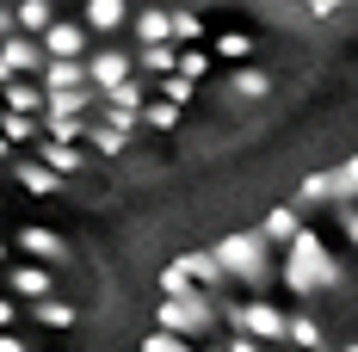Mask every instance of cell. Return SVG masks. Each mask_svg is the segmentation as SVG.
<instances>
[{"label": "cell", "mask_w": 358, "mask_h": 352, "mask_svg": "<svg viewBox=\"0 0 358 352\" xmlns=\"http://www.w3.org/2000/svg\"><path fill=\"white\" fill-rule=\"evenodd\" d=\"M173 266H179L192 284H222V266H216V253H179Z\"/></svg>", "instance_id": "obj_22"}, {"label": "cell", "mask_w": 358, "mask_h": 352, "mask_svg": "<svg viewBox=\"0 0 358 352\" xmlns=\"http://www.w3.org/2000/svg\"><path fill=\"white\" fill-rule=\"evenodd\" d=\"M136 37H143V43H161V37H167V13L143 6V13H136Z\"/></svg>", "instance_id": "obj_32"}, {"label": "cell", "mask_w": 358, "mask_h": 352, "mask_svg": "<svg viewBox=\"0 0 358 352\" xmlns=\"http://www.w3.org/2000/svg\"><path fill=\"white\" fill-rule=\"evenodd\" d=\"M0 80H13V69H6V62H0Z\"/></svg>", "instance_id": "obj_44"}, {"label": "cell", "mask_w": 358, "mask_h": 352, "mask_svg": "<svg viewBox=\"0 0 358 352\" xmlns=\"http://www.w3.org/2000/svg\"><path fill=\"white\" fill-rule=\"evenodd\" d=\"M173 74L198 80V74H210V56H204V50H179V56H173Z\"/></svg>", "instance_id": "obj_34"}, {"label": "cell", "mask_w": 358, "mask_h": 352, "mask_svg": "<svg viewBox=\"0 0 358 352\" xmlns=\"http://www.w3.org/2000/svg\"><path fill=\"white\" fill-rule=\"evenodd\" d=\"M155 93H161L167 106H185V99L198 93V80H185V74H155Z\"/></svg>", "instance_id": "obj_27"}, {"label": "cell", "mask_w": 358, "mask_h": 352, "mask_svg": "<svg viewBox=\"0 0 358 352\" xmlns=\"http://www.w3.org/2000/svg\"><path fill=\"white\" fill-rule=\"evenodd\" d=\"M6 260H13V241H6V235H0V266H6Z\"/></svg>", "instance_id": "obj_42"}, {"label": "cell", "mask_w": 358, "mask_h": 352, "mask_svg": "<svg viewBox=\"0 0 358 352\" xmlns=\"http://www.w3.org/2000/svg\"><path fill=\"white\" fill-rule=\"evenodd\" d=\"M37 161H43L50 174L69 179L74 167H80V148H74V142H56V136H37Z\"/></svg>", "instance_id": "obj_13"}, {"label": "cell", "mask_w": 358, "mask_h": 352, "mask_svg": "<svg viewBox=\"0 0 358 352\" xmlns=\"http://www.w3.org/2000/svg\"><path fill=\"white\" fill-rule=\"evenodd\" d=\"M0 284H6V297L37 303V297H50V290H56V272H50L43 260H6V266H0Z\"/></svg>", "instance_id": "obj_6"}, {"label": "cell", "mask_w": 358, "mask_h": 352, "mask_svg": "<svg viewBox=\"0 0 358 352\" xmlns=\"http://www.w3.org/2000/svg\"><path fill=\"white\" fill-rule=\"evenodd\" d=\"M352 198H358V155L327 167V174H309L296 185V204H352Z\"/></svg>", "instance_id": "obj_4"}, {"label": "cell", "mask_w": 358, "mask_h": 352, "mask_svg": "<svg viewBox=\"0 0 358 352\" xmlns=\"http://www.w3.org/2000/svg\"><path fill=\"white\" fill-rule=\"evenodd\" d=\"M37 43H43V56H87L93 31H87V25H69V19H50V25L37 31Z\"/></svg>", "instance_id": "obj_7"}, {"label": "cell", "mask_w": 358, "mask_h": 352, "mask_svg": "<svg viewBox=\"0 0 358 352\" xmlns=\"http://www.w3.org/2000/svg\"><path fill=\"white\" fill-rule=\"evenodd\" d=\"M303 6H309L315 19H327V13H340V0H303Z\"/></svg>", "instance_id": "obj_37"}, {"label": "cell", "mask_w": 358, "mask_h": 352, "mask_svg": "<svg viewBox=\"0 0 358 352\" xmlns=\"http://www.w3.org/2000/svg\"><path fill=\"white\" fill-rule=\"evenodd\" d=\"M31 316L43 321V328H74V321H80L69 303H56V297H37V309H31Z\"/></svg>", "instance_id": "obj_29"}, {"label": "cell", "mask_w": 358, "mask_h": 352, "mask_svg": "<svg viewBox=\"0 0 358 352\" xmlns=\"http://www.w3.org/2000/svg\"><path fill=\"white\" fill-rule=\"evenodd\" d=\"M19 321V309H13V297H0V328H13Z\"/></svg>", "instance_id": "obj_39"}, {"label": "cell", "mask_w": 358, "mask_h": 352, "mask_svg": "<svg viewBox=\"0 0 358 352\" xmlns=\"http://www.w3.org/2000/svg\"><path fill=\"white\" fill-rule=\"evenodd\" d=\"M346 241L358 247V211H352V204H346Z\"/></svg>", "instance_id": "obj_40"}, {"label": "cell", "mask_w": 358, "mask_h": 352, "mask_svg": "<svg viewBox=\"0 0 358 352\" xmlns=\"http://www.w3.org/2000/svg\"><path fill=\"white\" fill-rule=\"evenodd\" d=\"M0 161H13V142H6V136H0Z\"/></svg>", "instance_id": "obj_43"}, {"label": "cell", "mask_w": 358, "mask_h": 352, "mask_svg": "<svg viewBox=\"0 0 358 352\" xmlns=\"http://www.w3.org/2000/svg\"><path fill=\"white\" fill-rule=\"evenodd\" d=\"M216 56H229V62H248V56H253V37H248V31H222V37H216Z\"/></svg>", "instance_id": "obj_31"}, {"label": "cell", "mask_w": 358, "mask_h": 352, "mask_svg": "<svg viewBox=\"0 0 358 352\" xmlns=\"http://www.w3.org/2000/svg\"><path fill=\"white\" fill-rule=\"evenodd\" d=\"M136 124H148V130H179V106H167V99H155V106H148V99H143Z\"/></svg>", "instance_id": "obj_26"}, {"label": "cell", "mask_w": 358, "mask_h": 352, "mask_svg": "<svg viewBox=\"0 0 358 352\" xmlns=\"http://www.w3.org/2000/svg\"><path fill=\"white\" fill-rule=\"evenodd\" d=\"M346 352H358V346H346Z\"/></svg>", "instance_id": "obj_45"}, {"label": "cell", "mask_w": 358, "mask_h": 352, "mask_svg": "<svg viewBox=\"0 0 358 352\" xmlns=\"http://www.w3.org/2000/svg\"><path fill=\"white\" fill-rule=\"evenodd\" d=\"M0 352H31V346H25V340H19L13 328H0Z\"/></svg>", "instance_id": "obj_36"}, {"label": "cell", "mask_w": 358, "mask_h": 352, "mask_svg": "<svg viewBox=\"0 0 358 352\" xmlns=\"http://www.w3.org/2000/svg\"><path fill=\"white\" fill-rule=\"evenodd\" d=\"M87 142H93L99 155H124L130 130H117V124H106V118H87Z\"/></svg>", "instance_id": "obj_23"}, {"label": "cell", "mask_w": 358, "mask_h": 352, "mask_svg": "<svg viewBox=\"0 0 358 352\" xmlns=\"http://www.w3.org/2000/svg\"><path fill=\"white\" fill-rule=\"evenodd\" d=\"M37 87H87V56H43Z\"/></svg>", "instance_id": "obj_12"}, {"label": "cell", "mask_w": 358, "mask_h": 352, "mask_svg": "<svg viewBox=\"0 0 358 352\" xmlns=\"http://www.w3.org/2000/svg\"><path fill=\"white\" fill-rule=\"evenodd\" d=\"M13 174H19V185H25V192H37V198L62 192V174H50L43 161H13Z\"/></svg>", "instance_id": "obj_16"}, {"label": "cell", "mask_w": 358, "mask_h": 352, "mask_svg": "<svg viewBox=\"0 0 358 352\" xmlns=\"http://www.w3.org/2000/svg\"><path fill=\"white\" fill-rule=\"evenodd\" d=\"M285 247H290V260H285V272H278V279H285V290H296V297H315V290H340V284H346L340 260H334V253H327L309 229H296Z\"/></svg>", "instance_id": "obj_1"}, {"label": "cell", "mask_w": 358, "mask_h": 352, "mask_svg": "<svg viewBox=\"0 0 358 352\" xmlns=\"http://www.w3.org/2000/svg\"><path fill=\"white\" fill-rule=\"evenodd\" d=\"M143 99H148V80H136V74L111 80L106 93H99V106H117V111H143Z\"/></svg>", "instance_id": "obj_14"}, {"label": "cell", "mask_w": 358, "mask_h": 352, "mask_svg": "<svg viewBox=\"0 0 358 352\" xmlns=\"http://www.w3.org/2000/svg\"><path fill=\"white\" fill-rule=\"evenodd\" d=\"M43 136H56V142H87V118H43Z\"/></svg>", "instance_id": "obj_30"}, {"label": "cell", "mask_w": 358, "mask_h": 352, "mask_svg": "<svg viewBox=\"0 0 358 352\" xmlns=\"http://www.w3.org/2000/svg\"><path fill=\"white\" fill-rule=\"evenodd\" d=\"M296 229H303V216H296V204H278V211H266V223H259V235H266L272 247H285L290 235H296Z\"/></svg>", "instance_id": "obj_17"}, {"label": "cell", "mask_w": 358, "mask_h": 352, "mask_svg": "<svg viewBox=\"0 0 358 352\" xmlns=\"http://www.w3.org/2000/svg\"><path fill=\"white\" fill-rule=\"evenodd\" d=\"M173 56H179L173 37H161V43H143V80H155V74H173Z\"/></svg>", "instance_id": "obj_24"}, {"label": "cell", "mask_w": 358, "mask_h": 352, "mask_svg": "<svg viewBox=\"0 0 358 352\" xmlns=\"http://www.w3.org/2000/svg\"><path fill=\"white\" fill-rule=\"evenodd\" d=\"M179 290H192V279H185L179 266H167V272H161V297H179Z\"/></svg>", "instance_id": "obj_35"}, {"label": "cell", "mask_w": 358, "mask_h": 352, "mask_svg": "<svg viewBox=\"0 0 358 352\" xmlns=\"http://www.w3.org/2000/svg\"><path fill=\"white\" fill-rule=\"evenodd\" d=\"M229 352H259V340H253V334H235V340H229Z\"/></svg>", "instance_id": "obj_38"}, {"label": "cell", "mask_w": 358, "mask_h": 352, "mask_svg": "<svg viewBox=\"0 0 358 352\" xmlns=\"http://www.w3.org/2000/svg\"><path fill=\"white\" fill-rule=\"evenodd\" d=\"M50 19H56V13H50V0H13V25H19V31L37 37Z\"/></svg>", "instance_id": "obj_25"}, {"label": "cell", "mask_w": 358, "mask_h": 352, "mask_svg": "<svg viewBox=\"0 0 358 352\" xmlns=\"http://www.w3.org/2000/svg\"><path fill=\"white\" fill-rule=\"evenodd\" d=\"M143 352H192V340H185V334H167V328H155V334H143Z\"/></svg>", "instance_id": "obj_33"}, {"label": "cell", "mask_w": 358, "mask_h": 352, "mask_svg": "<svg viewBox=\"0 0 358 352\" xmlns=\"http://www.w3.org/2000/svg\"><path fill=\"white\" fill-rule=\"evenodd\" d=\"M6 31H19V25H13V6L0 0V37H6Z\"/></svg>", "instance_id": "obj_41"}, {"label": "cell", "mask_w": 358, "mask_h": 352, "mask_svg": "<svg viewBox=\"0 0 358 352\" xmlns=\"http://www.w3.org/2000/svg\"><path fill=\"white\" fill-rule=\"evenodd\" d=\"M19 247H25L31 260H43V266H69V241H62L56 229H43V223H25V229H19Z\"/></svg>", "instance_id": "obj_9"}, {"label": "cell", "mask_w": 358, "mask_h": 352, "mask_svg": "<svg viewBox=\"0 0 358 352\" xmlns=\"http://www.w3.org/2000/svg\"><path fill=\"white\" fill-rule=\"evenodd\" d=\"M124 25V0H87V31L93 37H111Z\"/></svg>", "instance_id": "obj_18"}, {"label": "cell", "mask_w": 358, "mask_h": 352, "mask_svg": "<svg viewBox=\"0 0 358 352\" xmlns=\"http://www.w3.org/2000/svg\"><path fill=\"white\" fill-rule=\"evenodd\" d=\"M0 136L13 142V148H19V142H37L43 136V118H31V111H6V118H0Z\"/></svg>", "instance_id": "obj_20"}, {"label": "cell", "mask_w": 358, "mask_h": 352, "mask_svg": "<svg viewBox=\"0 0 358 352\" xmlns=\"http://www.w3.org/2000/svg\"><path fill=\"white\" fill-rule=\"evenodd\" d=\"M124 74H136V62H130L124 50H93V56H87V87H93V93H106L111 80H124Z\"/></svg>", "instance_id": "obj_11"}, {"label": "cell", "mask_w": 358, "mask_h": 352, "mask_svg": "<svg viewBox=\"0 0 358 352\" xmlns=\"http://www.w3.org/2000/svg\"><path fill=\"white\" fill-rule=\"evenodd\" d=\"M229 87H235V99H266V93H272V74H266V69H248V62H241V69L229 74Z\"/></svg>", "instance_id": "obj_21"}, {"label": "cell", "mask_w": 358, "mask_h": 352, "mask_svg": "<svg viewBox=\"0 0 358 352\" xmlns=\"http://www.w3.org/2000/svg\"><path fill=\"white\" fill-rule=\"evenodd\" d=\"M93 99V87H43V118H87Z\"/></svg>", "instance_id": "obj_10"}, {"label": "cell", "mask_w": 358, "mask_h": 352, "mask_svg": "<svg viewBox=\"0 0 358 352\" xmlns=\"http://www.w3.org/2000/svg\"><path fill=\"white\" fill-rule=\"evenodd\" d=\"M0 62H6L13 74H37L43 69V43H37L31 31H6L0 37Z\"/></svg>", "instance_id": "obj_8"}, {"label": "cell", "mask_w": 358, "mask_h": 352, "mask_svg": "<svg viewBox=\"0 0 358 352\" xmlns=\"http://www.w3.org/2000/svg\"><path fill=\"white\" fill-rule=\"evenodd\" d=\"M216 316H229V328H235V334H253L259 346H278V340H285V316H278L272 303H259V297H253V303H216Z\"/></svg>", "instance_id": "obj_5"}, {"label": "cell", "mask_w": 358, "mask_h": 352, "mask_svg": "<svg viewBox=\"0 0 358 352\" xmlns=\"http://www.w3.org/2000/svg\"><path fill=\"white\" fill-rule=\"evenodd\" d=\"M155 321L167 328V334H210L216 328V297H204L198 284L192 290H179V297H161V309H155Z\"/></svg>", "instance_id": "obj_3"}, {"label": "cell", "mask_w": 358, "mask_h": 352, "mask_svg": "<svg viewBox=\"0 0 358 352\" xmlns=\"http://www.w3.org/2000/svg\"><path fill=\"white\" fill-rule=\"evenodd\" d=\"M210 253H216V266H222V279H241V284H253V290L272 279V241H266L259 229H253V235L248 229H241V235H222Z\"/></svg>", "instance_id": "obj_2"}, {"label": "cell", "mask_w": 358, "mask_h": 352, "mask_svg": "<svg viewBox=\"0 0 358 352\" xmlns=\"http://www.w3.org/2000/svg\"><path fill=\"white\" fill-rule=\"evenodd\" d=\"M285 340H290V346H303V352H322V346H327L315 316H285Z\"/></svg>", "instance_id": "obj_19"}, {"label": "cell", "mask_w": 358, "mask_h": 352, "mask_svg": "<svg viewBox=\"0 0 358 352\" xmlns=\"http://www.w3.org/2000/svg\"><path fill=\"white\" fill-rule=\"evenodd\" d=\"M0 87H6V111H31V118H43V87H37V80L13 74V80H0Z\"/></svg>", "instance_id": "obj_15"}, {"label": "cell", "mask_w": 358, "mask_h": 352, "mask_svg": "<svg viewBox=\"0 0 358 352\" xmlns=\"http://www.w3.org/2000/svg\"><path fill=\"white\" fill-rule=\"evenodd\" d=\"M167 37H173V43H198V37H204V19H198V13H167Z\"/></svg>", "instance_id": "obj_28"}]
</instances>
